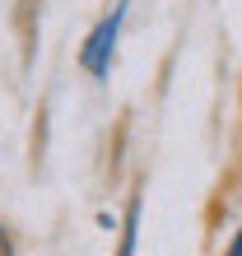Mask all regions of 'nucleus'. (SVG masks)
<instances>
[{
  "label": "nucleus",
  "instance_id": "1",
  "mask_svg": "<svg viewBox=\"0 0 242 256\" xmlns=\"http://www.w3.org/2000/svg\"><path fill=\"white\" fill-rule=\"evenodd\" d=\"M121 24H126V0L102 19L94 33H88V42H84V52H80V61H84V70L94 74V80H102V74L112 70V52H116V38H121Z\"/></svg>",
  "mask_w": 242,
  "mask_h": 256
},
{
  "label": "nucleus",
  "instance_id": "2",
  "mask_svg": "<svg viewBox=\"0 0 242 256\" xmlns=\"http://www.w3.org/2000/svg\"><path fill=\"white\" fill-rule=\"evenodd\" d=\"M135 238H140V200H130V210H126V228H121V252L116 256H135Z\"/></svg>",
  "mask_w": 242,
  "mask_h": 256
},
{
  "label": "nucleus",
  "instance_id": "3",
  "mask_svg": "<svg viewBox=\"0 0 242 256\" xmlns=\"http://www.w3.org/2000/svg\"><path fill=\"white\" fill-rule=\"evenodd\" d=\"M0 256H14V242H10V233L0 228Z\"/></svg>",
  "mask_w": 242,
  "mask_h": 256
},
{
  "label": "nucleus",
  "instance_id": "4",
  "mask_svg": "<svg viewBox=\"0 0 242 256\" xmlns=\"http://www.w3.org/2000/svg\"><path fill=\"white\" fill-rule=\"evenodd\" d=\"M228 256H242V228H238V238H233V247H228Z\"/></svg>",
  "mask_w": 242,
  "mask_h": 256
}]
</instances>
